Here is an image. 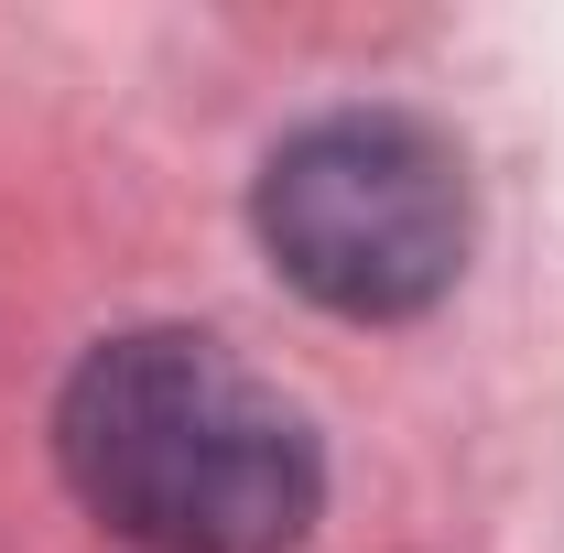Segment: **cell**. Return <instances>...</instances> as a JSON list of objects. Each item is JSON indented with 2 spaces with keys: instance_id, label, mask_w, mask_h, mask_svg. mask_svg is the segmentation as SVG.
<instances>
[{
  "instance_id": "1",
  "label": "cell",
  "mask_w": 564,
  "mask_h": 553,
  "mask_svg": "<svg viewBox=\"0 0 564 553\" xmlns=\"http://www.w3.org/2000/svg\"><path fill=\"white\" fill-rule=\"evenodd\" d=\"M55 467L131 553H293L326 521L304 402L207 326H120L55 391Z\"/></svg>"
},
{
  "instance_id": "2",
  "label": "cell",
  "mask_w": 564,
  "mask_h": 553,
  "mask_svg": "<svg viewBox=\"0 0 564 553\" xmlns=\"http://www.w3.org/2000/svg\"><path fill=\"white\" fill-rule=\"evenodd\" d=\"M250 239L315 315L413 326L467 272V152L413 109H326L261 152Z\"/></svg>"
}]
</instances>
